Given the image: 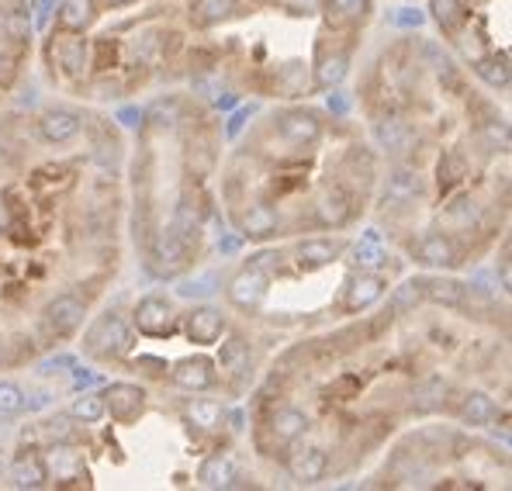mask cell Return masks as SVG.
Returning <instances> with one entry per match:
<instances>
[{"label":"cell","mask_w":512,"mask_h":491,"mask_svg":"<svg viewBox=\"0 0 512 491\" xmlns=\"http://www.w3.org/2000/svg\"><path fill=\"white\" fill-rule=\"evenodd\" d=\"M84 350L90 357H101V360H111V357H122V353L132 350V332L118 315H104L90 326L87 339H84Z\"/></svg>","instance_id":"6da1fadb"},{"label":"cell","mask_w":512,"mask_h":491,"mask_svg":"<svg viewBox=\"0 0 512 491\" xmlns=\"http://www.w3.org/2000/svg\"><path fill=\"white\" fill-rule=\"evenodd\" d=\"M84 319H87V305L77 298V294H56V298L45 305V315H42L45 329L59 339L73 336V332L84 326Z\"/></svg>","instance_id":"7a4b0ae2"},{"label":"cell","mask_w":512,"mask_h":491,"mask_svg":"<svg viewBox=\"0 0 512 491\" xmlns=\"http://www.w3.org/2000/svg\"><path fill=\"white\" fill-rule=\"evenodd\" d=\"M419 194H423V180H419V170H412V166H405V163L391 166L388 177H384L381 205L384 208H405V205H412Z\"/></svg>","instance_id":"3957f363"},{"label":"cell","mask_w":512,"mask_h":491,"mask_svg":"<svg viewBox=\"0 0 512 491\" xmlns=\"http://www.w3.org/2000/svg\"><path fill=\"white\" fill-rule=\"evenodd\" d=\"M104 398V412H111L118 422H135L146 409V391L139 384H111L101 391Z\"/></svg>","instance_id":"277c9868"},{"label":"cell","mask_w":512,"mask_h":491,"mask_svg":"<svg viewBox=\"0 0 512 491\" xmlns=\"http://www.w3.org/2000/svg\"><path fill=\"white\" fill-rule=\"evenodd\" d=\"M374 139H378V149H384L388 156H395V160H405V156L416 149V128L409 122H402V118H384L374 128Z\"/></svg>","instance_id":"5b68a950"},{"label":"cell","mask_w":512,"mask_h":491,"mask_svg":"<svg viewBox=\"0 0 512 491\" xmlns=\"http://www.w3.org/2000/svg\"><path fill=\"white\" fill-rule=\"evenodd\" d=\"M184 329H187V336H191V343L212 346L222 339V332L229 329V319H225V312H218V308L201 305V308H194V312H187Z\"/></svg>","instance_id":"8992f818"},{"label":"cell","mask_w":512,"mask_h":491,"mask_svg":"<svg viewBox=\"0 0 512 491\" xmlns=\"http://www.w3.org/2000/svg\"><path fill=\"white\" fill-rule=\"evenodd\" d=\"M381 294H384V277L378 270H360V274H353L350 281H346L343 305H346V312H364Z\"/></svg>","instance_id":"52a82bcc"},{"label":"cell","mask_w":512,"mask_h":491,"mask_svg":"<svg viewBox=\"0 0 512 491\" xmlns=\"http://www.w3.org/2000/svg\"><path fill=\"white\" fill-rule=\"evenodd\" d=\"M80 128H84V118L77 115V111L70 108H49L45 115L39 118V132L45 142H52V146H63V142L77 139Z\"/></svg>","instance_id":"ba28073f"},{"label":"cell","mask_w":512,"mask_h":491,"mask_svg":"<svg viewBox=\"0 0 512 491\" xmlns=\"http://www.w3.org/2000/svg\"><path fill=\"white\" fill-rule=\"evenodd\" d=\"M267 274H263L260 267H246L243 274H236L229 281V298H232V305H239V308H256L263 298H267Z\"/></svg>","instance_id":"9c48e42d"},{"label":"cell","mask_w":512,"mask_h":491,"mask_svg":"<svg viewBox=\"0 0 512 491\" xmlns=\"http://www.w3.org/2000/svg\"><path fill=\"white\" fill-rule=\"evenodd\" d=\"M135 326L146 336H170L173 332V312L163 298H142L139 308H135Z\"/></svg>","instance_id":"30bf717a"},{"label":"cell","mask_w":512,"mask_h":491,"mask_svg":"<svg viewBox=\"0 0 512 491\" xmlns=\"http://www.w3.org/2000/svg\"><path fill=\"white\" fill-rule=\"evenodd\" d=\"M277 132H281L288 142H295V146H312V142L322 135V122L312 115V111L298 108V111H288V115L277 118Z\"/></svg>","instance_id":"8fae6325"},{"label":"cell","mask_w":512,"mask_h":491,"mask_svg":"<svg viewBox=\"0 0 512 491\" xmlns=\"http://www.w3.org/2000/svg\"><path fill=\"white\" fill-rule=\"evenodd\" d=\"M416 260L423 263V267H433V270H447L457 263V246L450 236H443V232H429L416 243Z\"/></svg>","instance_id":"7c38bea8"},{"label":"cell","mask_w":512,"mask_h":491,"mask_svg":"<svg viewBox=\"0 0 512 491\" xmlns=\"http://www.w3.org/2000/svg\"><path fill=\"white\" fill-rule=\"evenodd\" d=\"M288 467H291V474H295V481H301V485H315V481L326 478L329 457H326V450H319V447H301L291 453Z\"/></svg>","instance_id":"4fadbf2b"},{"label":"cell","mask_w":512,"mask_h":491,"mask_svg":"<svg viewBox=\"0 0 512 491\" xmlns=\"http://www.w3.org/2000/svg\"><path fill=\"white\" fill-rule=\"evenodd\" d=\"M11 481H14V488L35 491L49 481V467H45V460L35 450H21L11 464Z\"/></svg>","instance_id":"5bb4252c"},{"label":"cell","mask_w":512,"mask_h":491,"mask_svg":"<svg viewBox=\"0 0 512 491\" xmlns=\"http://www.w3.org/2000/svg\"><path fill=\"white\" fill-rule=\"evenodd\" d=\"M187 249L184 243L177 239V232L173 229H163L160 236L153 239V263L163 270V274H173V270H180L187 263Z\"/></svg>","instance_id":"9a60e30c"},{"label":"cell","mask_w":512,"mask_h":491,"mask_svg":"<svg viewBox=\"0 0 512 491\" xmlns=\"http://www.w3.org/2000/svg\"><path fill=\"white\" fill-rule=\"evenodd\" d=\"M198 481L205 488H232L236 485V460L229 453H212V457L201 460Z\"/></svg>","instance_id":"2e32d148"},{"label":"cell","mask_w":512,"mask_h":491,"mask_svg":"<svg viewBox=\"0 0 512 491\" xmlns=\"http://www.w3.org/2000/svg\"><path fill=\"white\" fill-rule=\"evenodd\" d=\"M423 298L443 308H461L468 305V287L454 281V277H429V281H423Z\"/></svg>","instance_id":"e0dca14e"},{"label":"cell","mask_w":512,"mask_h":491,"mask_svg":"<svg viewBox=\"0 0 512 491\" xmlns=\"http://www.w3.org/2000/svg\"><path fill=\"white\" fill-rule=\"evenodd\" d=\"M52 52H56L59 66H63L66 77H80L90 59V45L87 39H80V35H66V39H59L52 45Z\"/></svg>","instance_id":"ac0fdd59"},{"label":"cell","mask_w":512,"mask_h":491,"mask_svg":"<svg viewBox=\"0 0 512 491\" xmlns=\"http://www.w3.org/2000/svg\"><path fill=\"white\" fill-rule=\"evenodd\" d=\"M212 364H208L205 357H194V360H184V364H177L173 370V384L184 391H205L212 388Z\"/></svg>","instance_id":"d6986e66"},{"label":"cell","mask_w":512,"mask_h":491,"mask_svg":"<svg viewBox=\"0 0 512 491\" xmlns=\"http://www.w3.org/2000/svg\"><path fill=\"white\" fill-rule=\"evenodd\" d=\"M495 415H499V405H495V398L485 395V391H468V395L461 398V419L468 422V426H492Z\"/></svg>","instance_id":"ffe728a7"},{"label":"cell","mask_w":512,"mask_h":491,"mask_svg":"<svg viewBox=\"0 0 512 491\" xmlns=\"http://www.w3.org/2000/svg\"><path fill=\"white\" fill-rule=\"evenodd\" d=\"M170 229L177 232L180 243L191 249V246H198V243H201V229H205V225H201V215H198V211L191 208V201H180L177 211H173V225H170Z\"/></svg>","instance_id":"44dd1931"},{"label":"cell","mask_w":512,"mask_h":491,"mask_svg":"<svg viewBox=\"0 0 512 491\" xmlns=\"http://www.w3.org/2000/svg\"><path fill=\"white\" fill-rule=\"evenodd\" d=\"M308 429V415L301 409H277L274 419H270V433L281 443H295L298 436H305Z\"/></svg>","instance_id":"7402d4cb"},{"label":"cell","mask_w":512,"mask_h":491,"mask_svg":"<svg viewBox=\"0 0 512 491\" xmlns=\"http://www.w3.org/2000/svg\"><path fill=\"white\" fill-rule=\"evenodd\" d=\"M319 215H322V222L326 225H346L350 222V215H353V198L343 191V187H333V191H326V198L319 201Z\"/></svg>","instance_id":"603a6c76"},{"label":"cell","mask_w":512,"mask_h":491,"mask_svg":"<svg viewBox=\"0 0 512 491\" xmlns=\"http://www.w3.org/2000/svg\"><path fill=\"white\" fill-rule=\"evenodd\" d=\"M429 14H433V21L443 32L454 35L468 21V4L464 0H429Z\"/></svg>","instance_id":"cb8c5ba5"},{"label":"cell","mask_w":512,"mask_h":491,"mask_svg":"<svg viewBox=\"0 0 512 491\" xmlns=\"http://www.w3.org/2000/svg\"><path fill=\"white\" fill-rule=\"evenodd\" d=\"M474 73L488 83V87H509V56L506 52H492V56L474 59Z\"/></svg>","instance_id":"d4e9b609"},{"label":"cell","mask_w":512,"mask_h":491,"mask_svg":"<svg viewBox=\"0 0 512 491\" xmlns=\"http://www.w3.org/2000/svg\"><path fill=\"white\" fill-rule=\"evenodd\" d=\"M236 7H239L236 0H194L191 18H194V25L212 28V25H218V21L232 18V14H236Z\"/></svg>","instance_id":"484cf974"},{"label":"cell","mask_w":512,"mask_h":491,"mask_svg":"<svg viewBox=\"0 0 512 491\" xmlns=\"http://www.w3.org/2000/svg\"><path fill=\"white\" fill-rule=\"evenodd\" d=\"M218 364H222L225 374H232V377H239L243 370H250V343L239 339V336L225 339L222 353H218Z\"/></svg>","instance_id":"4316f807"},{"label":"cell","mask_w":512,"mask_h":491,"mask_svg":"<svg viewBox=\"0 0 512 491\" xmlns=\"http://www.w3.org/2000/svg\"><path fill=\"white\" fill-rule=\"evenodd\" d=\"M94 0H63L59 7V28L66 32H84V28L94 21Z\"/></svg>","instance_id":"83f0119b"},{"label":"cell","mask_w":512,"mask_h":491,"mask_svg":"<svg viewBox=\"0 0 512 491\" xmlns=\"http://www.w3.org/2000/svg\"><path fill=\"white\" fill-rule=\"evenodd\" d=\"M346 66H350L346 52H322L319 63H315V83L326 90L336 87V83H343V77H346Z\"/></svg>","instance_id":"f1b7e54d"},{"label":"cell","mask_w":512,"mask_h":491,"mask_svg":"<svg viewBox=\"0 0 512 491\" xmlns=\"http://www.w3.org/2000/svg\"><path fill=\"white\" fill-rule=\"evenodd\" d=\"M353 263H357L360 270H381L384 263H388V249L381 246V239L374 236V232H367V236L353 246Z\"/></svg>","instance_id":"f546056e"},{"label":"cell","mask_w":512,"mask_h":491,"mask_svg":"<svg viewBox=\"0 0 512 491\" xmlns=\"http://www.w3.org/2000/svg\"><path fill=\"white\" fill-rule=\"evenodd\" d=\"M274 232H277V215L267 205H253L250 211H243V236L267 239Z\"/></svg>","instance_id":"4dcf8cb0"},{"label":"cell","mask_w":512,"mask_h":491,"mask_svg":"<svg viewBox=\"0 0 512 491\" xmlns=\"http://www.w3.org/2000/svg\"><path fill=\"white\" fill-rule=\"evenodd\" d=\"M326 11L333 21L353 25V21H364L371 14V0H326Z\"/></svg>","instance_id":"1f68e13d"},{"label":"cell","mask_w":512,"mask_h":491,"mask_svg":"<svg viewBox=\"0 0 512 491\" xmlns=\"http://www.w3.org/2000/svg\"><path fill=\"white\" fill-rule=\"evenodd\" d=\"M0 28H4V35L11 42H28L32 39V14L25 7H14V11H7L0 18Z\"/></svg>","instance_id":"d6a6232c"},{"label":"cell","mask_w":512,"mask_h":491,"mask_svg":"<svg viewBox=\"0 0 512 491\" xmlns=\"http://www.w3.org/2000/svg\"><path fill=\"white\" fill-rule=\"evenodd\" d=\"M419 301H423V281H405L402 287H395L391 294V315H405V312H416Z\"/></svg>","instance_id":"836d02e7"},{"label":"cell","mask_w":512,"mask_h":491,"mask_svg":"<svg viewBox=\"0 0 512 491\" xmlns=\"http://www.w3.org/2000/svg\"><path fill=\"white\" fill-rule=\"evenodd\" d=\"M187 415H191L194 426H201V429H215V426H222L225 409H222V405H218V402H208V398H198V402L187 405Z\"/></svg>","instance_id":"e575fe53"},{"label":"cell","mask_w":512,"mask_h":491,"mask_svg":"<svg viewBox=\"0 0 512 491\" xmlns=\"http://www.w3.org/2000/svg\"><path fill=\"white\" fill-rule=\"evenodd\" d=\"M28 405L25 391L18 388L14 381H0V419H14V415H21Z\"/></svg>","instance_id":"d590c367"},{"label":"cell","mask_w":512,"mask_h":491,"mask_svg":"<svg viewBox=\"0 0 512 491\" xmlns=\"http://www.w3.org/2000/svg\"><path fill=\"white\" fill-rule=\"evenodd\" d=\"M298 256H301V263L322 267V263L336 260V246L329 243V239H305V243L298 246Z\"/></svg>","instance_id":"8d00e7d4"},{"label":"cell","mask_w":512,"mask_h":491,"mask_svg":"<svg viewBox=\"0 0 512 491\" xmlns=\"http://www.w3.org/2000/svg\"><path fill=\"white\" fill-rule=\"evenodd\" d=\"M70 419H77V422H97V419H104V398L101 395H80V398H73Z\"/></svg>","instance_id":"74e56055"},{"label":"cell","mask_w":512,"mask_h":491,"mask_svg":"<svg viewBox=\"0 0 512 491\" xmlns=\"http://www.w3.org/2000/svg\"><path fill=\"white\" fill-rule=\"evenodd\" d=\"M49 467L56 471V478H77L80 467H84V460H80V453L66 450V447H56L49 457Z\"/></svg>","instance_id":"f35d334b"},{"label":"cell","mask_w":512,"mask_h":491,"mask_svg":"<svg viewBox=\"0 0 512 491\" xmlns=\"http://www.w3.org/2000/svg\"><path fill=\"white\" fill-rule=\"evenodd\" d=\"M461 177H464V156L461 153H443V160H440V187H454V184H461Z\"/></svg>","instance_id":"ab89813d"},{"label":"cell","mask_w":512,"mask_h":491,"mask_svg":"<svg viewBox=\"0 0 512 491\" xmlns=\"http://www.w3.org/2000/svg\"><path fill=\"white\" fill-rule=\"evenodd\" d=\"M277 87H281L288 97H298L301 90H305V70H301V66H288V70L277 77Z\"/></svg>","instance_id":"60d3db41"},{"label":"cell","mask_w":512,"mask_h":491,"mask_svg":"<svg viewBox=\"0 0 512 491\" xmlns=\"http://www.w3.org/2000/svg\"><path fill=\"white\" fill-rule=\"evenodd\" d=\"M395 25L398 28H419L423 25V11H416V7H398Z\"/></svg>","instance_id":"b9f144b4"},{"label":"cell","mask_w":512,"mask_h":491,"mask_svg":"<svg viewBox=\"0 0 512 491\" xmlns=\"http://www.w3.org/2000/svg\"><path fill=\"white\" fill-rule=\"evenodd\" d=\"M443 215H447V222H464L468 215H474V208H471L468 198H457L454 205H447V211H443Z\"/></svg>","instance_id":"7bdbcfd3"},{"label":"cell","mask_w":512,"mask_h":491,"mask_svg":"<svg viewBox=\"0 0 512 491\" xmlns=\"http://www.w3.org/2000/svg\"><path fill=\"white\" fill-rule=\"evenodd\" d=\"M215 277L208 274V277H198V281L194 284H187V287H180V294H187V298H191V294H212L215 291Z\"/></svg>","instance_id":"ee69618b"},{"label":"cell","mask_w":512,"mask_h":491,"mask_svg":"<svg viewBox=\"0 0 512 491\" xmlns=\"http://www.w3.org/2000/svg\"><path fill=\"white\" fill-rule=\"evenodd\" d=\"M118 122L128 125V128H135V125L142 122V111L139 108H122V111H118Z\"/></svg>","instance_id":"f6af8a7d"},{"label":"cell","mask_w":512,"mask_h":491,"mask_svg":"<svg viewBox=\"0 0 512 491\" xmlns=\"http://www.w3.org/2000/svg\"><path fill=\"white\" fill-rule=\"evenodd\" d=\"M281 4H284V7H295V11L305 14V11H319L322 0H281Z\"/></svg>","instance_id":"bcb514c9"},{"label":"cell","mask_w":512,"mask_h":491,"mask_svg":"<svg viewBox=\"0 0 512 491\" xmlns=\"http://www.w3.org/2000/svg\"><path fill=\"white\" fill-rule=\"evenodd\" d=\"M246 118H250V108H243V111H236V115H232V122H229V135H239V132H243V125H246Z\"/></svg>","instance_id":"7dc6e473"},{"label":"cell","mask_w":512,"mask_h":491,"mask_svg":"<svg viewBox=\"0 0 512 491\" xmlns=\"http://www.w3.org/2000/svg\"><path fill=\"white\" fill-rule=\"evenodd\" d=\"M56 367H73V357H56V360H49V364H45V374H52Z\"/></svg>","instance_id":"c3c4849f"},{"label":"cell","mask_w":512,"mask_h":491,"mask_svg":"<svg viewBox=\"0 0 512 491\" xmlns=\"http://www.w3.org/2000/svg\"><path fill=\"white\" fill-rule=\"evenodd\" d=\"M329 111H336V115H346V97H329Z\"/></svg>","instance_id":"681fc988"},{"label":"cell","mask_w":512,"mask_h":491,"mask_svg":"<svg viewBox=\"0 0 512 491\" xmlns=\"http://www.w3.org/2000/svg\"><path fill=\"white\" fill-rule=\"evenodd\" d=\"M97 377L94 374H84V370H77V388H87V384H94Z\"/></svg>","instance_id":"f907efd6"},{"label":"cell","mask_w":512,"mask_h":491,"mask_svg":"<svg viewBox=\"0 0 512 491\" xmlns=\"http://www.w3.org/2000/svg\"><path fill=\"white\" fill-rule=\"evenodd\" d=\"M218 249H222V253H236V249H239V239H225V243H218Z\"/></svg>","instance_id":"816d5d0a"},{"label":"cell","mask_w":512,"mask_h":491,"mask_svg":"<svg viewBox=\"0 0 512 491\" xmlns=\"http://www.w3.org/2000/svg\"><path fill=\"white\" fill-rule=\"evenodd\" d=\"M218 108H232V104H236V97H218Z\"/></svg>","instance_id":"f5cc1de1"},{"label":"cell","mask_w":512,"mask_h":491,"mask_svg":"<svg viewBox=\"0 0 512 491\" xmlns=\"http://www.w3.org/2000/svg\"><path fill=\"white\" fill-rule=\"evenodd\" d=\"M108 7H125V4H132V0H104Z\"/></svg>","instance_id":"db71d44e"},{"label":"cell","mask_w":512,"mask_h":491,"mask_svg":"<svg viewBox=\"0 0 512 491\" xmlns=\"http://www.w3.org/2000/svg\"><path fill=\"white\" fill-rule=\"evenodd\" d=\"M4 66H7V63H4V59H0V77H4Z\"/></svg>","instance_id":"11a10c76"},{"label":"cell","mask_w":512,"mask_h":491,"mask_svg":"<svg viewBox=\"0 0 512 491\" xmlns=\"http://www.w3.org/2000/svg\"><path fill=\"white\" fill-rule=\"evenodd\" d=\"M0 360H4V343H0Z\"/></svg>","instance_id":"9f6ffc18"}]
</instances>
